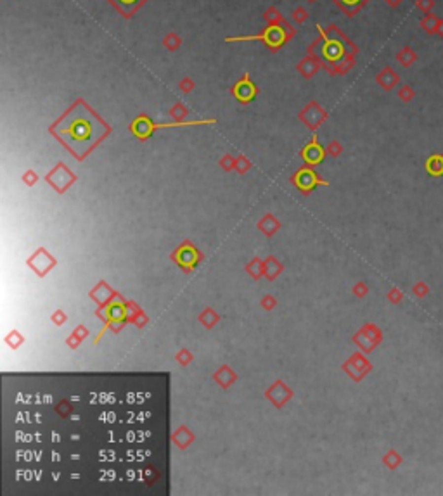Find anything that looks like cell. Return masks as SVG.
Masks as SVG:
<instances>
[{"label": "cell", "instance_id": "1", "mask_svg": "<svg viewBox=\"0 0 443 496\" xmlns=\"http://www.w3.org/2000/svg\"><path fill=\"white\" fill-rule=\"evenodd\" d=\"M107 128L83 100H78L52 127V133L59 137L78 158H83L101 138Z\"/></svg>", "mask_w": 443, "mask_h": 496}, {"label": "cell", "instance_id": "2", "mask_svg": "<svg viewBox=\"0 0 443 496\" xmlns=\"http://www.w3.org/2000/svg\"><path fill=\"white\" fill-rule=\"evenodd\" d=\"M249 40H263L269 47L272 49H279L284 42H286V33L280 26H269L262 35H253V36H236V38H227V42H249Z\"/></svg>", "mask_w": 443, "mask_h": 496}, {"label": "cell", "instance_id": "3", "mask_svg": "<svg viewBox=\"0 0 443 496\" xmlns=\"http://www.w3.org/2000/svg\"><path fill=\"white\" fill-rule=\"evenodd\" d=\"M322 57L331 64H338L344 57V47L340 40H324Z\"/></svg>", "mask_w": 443, "mask_h": 496}, {"label": "cell", "instance_id": "4", "mask_svg": "<svg viewBox=\"0 0 443 496\" xmlns=\"http://www.w3.org/2000/svg\"><path fill=\"white\" fill-rule=\"evenodd\" d=\"M234 95H236L238 100H241V102H249V100L255 99L256 87L251 83V80H249L248 74H246V76L234 87Z\"/></svg>", "mask_w": 443, "mask_h": 496}, {"label": "cell", "instance_id": "5", "mask_svg": "<svg viewBox=\"0 0 443 496\" xmlns=\"http://www.w3.org/2000/svg\"><path fill=\"white\" fill-rule=\"evenodd\" d=\"M294 183L300 187V189L303 190V192H308V190H312L313 187L317 185V183H320V180L317 178V175L312 171V169H308V168H303V169H300L296 175H294Z\"/></svg>", "mask_w": 443, "mask_h": 496}, {"label": "cell", "instance_id": "6", "mask_svg": "<svg viewBox=\"0 0 443 496\" xmlns=\"http://www.w3.org/2000/svg\"><path fill=\"white\" fill-rule=\"evenodd\" d=\"M303 159L308 165H319L324 159V149L317 144V140H312L305 149H303Z\"/></svg>", "mask_w": 443, "mask_h": 496}, {"label": "cell", "instance_id": "7", "mask_svg": "<svg viewBox=\"0 0 443 496\" xmlns=\"http://www.w3.org/2000/svg\"><path fill=\"white\" fill-rule=\"evenodd\" d=\"M153 130H154L153 121L145 116H140L138 120H135L134 123H132V132H134V135L138 138H147Z\"/></svg>", "mask_w": 443, "mask_h": 496}, {"label": "cell", "instance_id": "8", "mask_svg": "<svg viewBox=\"0 0 443 496\" xmlns=\"http://www.w3.org/2000/svg\"><path fill=\"white\" fill-rule=\"evenodd\" d=\"M113 2L125 16H132L142 4H144V0H113Z\"/></svg>", "mask_w": 443, "mask_h": 496}, {"label": "cell", "instance_id": "9", "mask_svg": "<svg viewBox=\"0 0 443 496\" xmlns=\"http://www.w3.org/2000/svg\"><path fill=\"white\" fill-rule=\"evenodd\" d=\"M440 19H442L440 16L429 12V14H426L424 18L421 19V28L424 30L428 35H436V28H438Z\"/></svg>", "mask_w": 443, "mask_h": 496}, {"label": "cell", "instance_id": "10", "mask_svg": "<svg viewBox=\"0 0 443 496\" xmlns=\"http://www.w3.org/2000/svg\"><path fill=\"white\" fill-rule=\"evenodd\" d=\"M196 261H198V253H196L194 249H191V247L182 249L180 253H178V263H180L182 266H194Z\"/></svg>", "mask_w": 443, "mask_h": 496}, {"label": "cell", "instance_id": "11", "mask_svg": "<svg viewBox=\"0 0 443 496\" xmlns=\"http://www.w3.org/2000/svg\"><path fill=\"white\" fill-rule=\"evenodd\" d=\"M398 61H400L404 66H410V64H414L415 61H417V54L414 52V50L410 49V47H405V49H402L400 52H398Z\"/></svg>", "mask_w": 443, "mask_h": 496}, {"label": "cell", "instance_id": "12", "mask_svg": "<svg viewBox=\"0 0 443 496\" xmlns=\"http://www.w3.org/2000/svg\"><path fill=\"white\" fill-rule=\"evenodd\" d=\"M49 178H59V180H56V182H52V185H56L57 189H59V185H61L59 182H63V187H66L68 183L73 182V178H75V176L71 175V173H68V171H64V175H59V168H57L56 171L50 173Z\"/></svg>", "mask_w": 443, "mask_h": 496}, {"label": "cell", "instance_id": "13", "mask_svg": "<svg viewBox=\"0 0 443 496\" xmlns=\"http://www.w3.org/2000/svg\"><path fill=\"white\" fill-rule=\"evenodd\" d=\"M415 5H417V9L422 14H429V12H433V7H435V0H417Z\"/></svg>", "mask_w": 443, "mask_h": 496}, {"label": "cell", "instance_id": "14", "mask_svg": "<svg viewBox=\"0 0 443 496\" xmlns=\"http://www.w3.org/2000/svg\"><path fill=\"white\" fill-rule=\"evenodd\" d=\"M109 318L111 320H123L125 318V308L121 304H114L109 308Z\"/></svg>", "mask_w": 443, "mask_h": 496}, {"label": "cell", "instance_id": "15", "mask_svg": "<svg viewBox=\"0 0 443 496\" xmlns=\"http://www.w3.org/2000/svg\"><path fill=\"white\" fill-rule=\"evenodd\" d=\"M362 2H364V0H338V4H341L344 9H346V11H350V12L357 11V9L362 5Z\"/></svg>", "mask_w": 443, "mask_h": 496}, {"label": "cell", "instance_id": "16", "mask_svg": "<svg viewBox=\"0 0 443 496\" xmlns=\"http://www.w3.org/2000/svg\"><path fill=\"white\" fill-rule=\"evenodd\" d=\"M431 159L436 163V169L433 171V175H442L443 173V156H433Z\"/></svg>", "mask_w": 443, "mask_h": 496}, {"label": "cell", "instance_id": "17", "mask_svg": "<svg viewBox=\"0 0 443 496\" xmlns=\"http://www.w3.org/2000/svg\"><path fill=\"white\" fill-rule=\"evenodd\" d=\"M400 97L404 99V100H410V99L414 97V90H412L410 87H404V90L400 92Z\"/></svg>", "mask_w": 443, "mask_h": 496}, {"label": "cell", "instance_id": "18", "mask_svg": "<svg viewBox=\"0 0 443 496\" xmlns=\"http://www.w3.org/2000/svg\"><path fill=\"white\" fill-rule=\"evenodd\" d=\"M436 36L443 38V18L440 19V23H438V28H436Z\"/></svg>", "mask_w": 443, "mask_h": 496}, {"label": "cell", "instance_id": "19", "mask_svg": "<svg viewBox=\"0 0 443 496\" xmlns=\"http://www.w3.org/2000/svg\"><path fill=\"white\" fill-rule=\"evenodd\" d=\"M388 2H391V4H398L400 0H388Z\"/></svg>", "mask_w": 443, "mask_h": 496}]
</instances>
